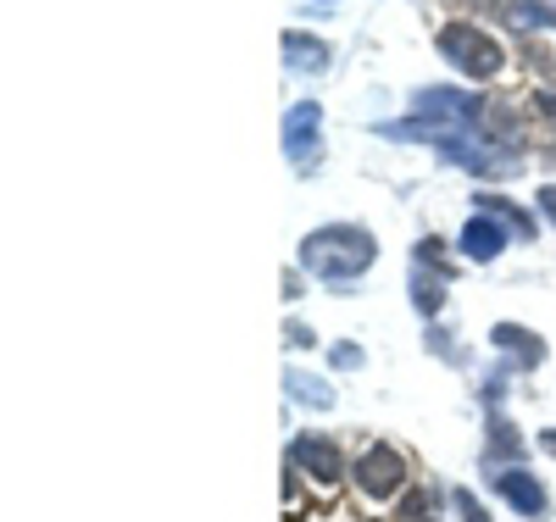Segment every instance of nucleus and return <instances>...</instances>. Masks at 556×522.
<instances>
[{"label": "nucleus", "mask_w": 556, "mask_h": 522, "mask_svg": "<svg viewBox=\"0 0 556 522\" xmlns=\"http://www.w3.org/2000/svg\"><path fill=\"white\" fill-rule=\"evenodd\" d=\"M374 256H379L374 233L356 228V222L317 228V233H306V240H301V267L312 278H329V283H345V278L367 272V267H374Z\"/></svg>", "instance_id": "obj_1"}, {"label": "nucleus", "mask_w": 556, "mask_h": 522, "mask_svg": "<svg viewBox=\"0 0 556 522\" xmlns=\"http://www.w3.org/2000/svg\"><path fill=\"white\" fill-rule=\"evenodd\" d=\"M440 56L468 78H501V67H506V51L490 34H479L473 23H445L440 28Z\"/></svg>", "instance_id": "obj_2"}, {"label": "nucleus", "mask_w": 556, "mask_h": 522, "mask_svg": "<svg viewBox=\"0 0 556 522\" xmlns=\"http://www.w3.org/2000/svg\"><path fill=\"white\" fill-rule=\"evenodd\" d=\"M401 484H406V461L390 445H367L356 461V489L367 500H390V495H401Z\"/></svg>", "instance_id": "obj_3"}, {"label": "nucleus", "mask_w": 556, "mask_h": 522, "mask_svg": "<svg viewBox=\"0 0 556 522\" xmlns=\"http://www.w3.org/2000/svg\"><path fill=\"white\" fill-rule=\"evenodd\" d=\"M290 461L306 472V479H317V484H340V472H345L334 440H323V434H295L290 440Z\"/></svg>", "instance_id": "obj_4"}, {"label": "nucleus", "mask_w": 556, "mask_h": 522, "mask_svg": "<svg viewBox=\"0 0 556 522\" xmlns=\"http://www.w3.org/2000/svg\"><path fill=\"white\" fill-rule=\"evenodd\" d=\"M317 133H323V112H317V101L290 106V117H285V156L301 162V167H312V162H317Z\"/></svg>", "instance_id": "obj_5"}, {"label": "nucleus", "mask_w": 556, "mask_h": 522, "mask_svg": "<svg viewBox=\"0 0 556 522\" xmlns=\"http://www.w3.org/2000/svg\"><path fill=\"white\" fill-rule=\"evenodd\" d=\"M495 495H501L506 506H513L518 517H545V489H540L534 472H523V467L495 472Z\"/></svg>", "instance_id": "obj_6"}, {"label": "nucleus", "mask_w": 556, "mask_h": 522, "mask_svg": "<svg viewBox=\"0 0 556 522\" xmlns=\"http://www.w3.org/2000/svg\"><path fill=\"white\" fill-rule=\"evenodd\" d=\"M490 340L501 345V356H506V361H518L523 372H534V367L545 361L540 334H529V328H518V322H495V334H490Z\"/></svg>", "instance_id": "obj_7"}, {"label": "nucleus", "mask_w": 556, "mask_h": 522, "mask_svg": "<svg viewBox=\"0 0 556 522\" xmlns=\"http://www.w3.org/2000/svg\"><path fill=\"white\" fill-rule=\"evenodd\" d=\"M506 245V228L495 217H468V228H462V256L468 262H495Z\"/></svg>", "instance_id": "obj_8"}, {"label": "nucleus", "mask_w": 556, "mask_h": 522, "mask_svg": "<svg viewBox=\"0 0 556 522\" xmlns=\"http://www.w3.org/2000/svg\"><path fill=\"white\" fill-rule=\"evenodd\" d=\"M285 62H290V67H301V73H323V67L334 62V51H329V44H323L317 34L290 28V34H285Z\"/></svg>", "instance_id": "obj_9"}, {"label": "nucleus", "mask_w": 556, "mask_h": 522, "mask_svg": "<svg viewBox=\"0 0 556 522\" xmlns=\"http://www.w3.org/2000/svg\"><path fill=\"white\" fill-rule=\"evenodd\" d=\"M479 212H484V217H495V222H501L506 233H513V240H523V245L534 240V222L523 217V206H513V201H501V195H479Z\"/></svg>", "instance_id": "obj_10"}, {"label": "nucleus", "mask_w": 556, "mask_h": 522, "mask_svg": "<svg viewBox=\"0 0 556 522\" xmlns=\"http://www.w3.org/2000/svg\"><path fill=\"white\" fill-rule=\"evenodd\" d=\"M412 306L424 317H440V306H445V278L429 272V267H417V262H412Z\"/></svg>", "instance_id": "obj_11"}, {"label": "nucleus", "mask_w": 556, "mask_h": 522, "mask_svg": "<svg viewBox=\"0 0 556 522\" xmlns=\"http://www.w3.org/2000/svg\"><path fill=\"white\" fill-rule=\"evenodd\" d=\"M285 390L301 400V406H312V411H323V406H334V390L323 384V378H312V372H285Z\"/></svg>", "instance_id": "obj_12"}, {"label": "nucleus", "mask_w": 556, "mask_h": 522, "mask_svg": "<svg viewBox=\"0 0 556 522\" xmlns=\"http://www.w3.org/2000/svg\"><path fill=\"white\" fill-rule=\"evenodd\" d=\"M506 23H513V28H556V7L518 0V7H506Z\"/></svg>", "instance_id": "obj_13"}, {"label": "nucleus", "mask_w": 556, "mask_h": 522, "mask_svg": "<svg viewBox=\"0 0 556 522\" xmlns=\"http://www.w3.org/2000/svg\"><path fill=\"white\" fill-rule=\"evenodd\" d=\"M417 267H429V272H440V278H456V262L445 256V240H417Z\"/></svg>", "instance_id": "obj_14"}, {"label": "nucleus", "mask_w": 556, "mask_h": 522, "mask_svg": "<svg viewBox=\"0 0 556 522\" xmlns=\"http://www.w3.org/2000/svg\"><path fill=\"white\" fill-rule=\"evenodd\" d=\"M490 445H495V450H513V456L523 450L518 429H513V422H506V417H490Z\"/></svg>", "instance_id": "obj_15"}, {"label": "nucleus", "mask_w": 556, "mask_h": 522, "mask_svg": "<svg viewBox=\"0 0 556 522\" xmlns=\"http://www.w3.org/2000/svg\"><path fill=\"white\" fill-rule=\"evenodd\" d=\"M456 511H462V522H490V517H484V506H479L468 489H456Z\"/></svg>", "instance_id": "obj_16"}, {"label": "nucleus", "mask_w": 556, "mask_h": 522, "mask_svg": "<svg viewBox=\"0 0 556 522\" xmlns=\"http://www.w3.org/2000/svg\"><path fill=\"white\" fill-rule=\"evenodd\" d=\"M329 356H334V367H345V372H356V367H362V351H356L351 340H345V345H334Z\"/></svg>", "instance_id": "obj_17"}, {"label": "nucleus", "mask_w": 556, "mask_h": 522, "mask_svg": "<svg viewBox=\"0 0 556 522\" xmlns=\"http://www.w3.org/2000/svg\"><path fill=\"white\" fill-rule=\"evenodd\" d=\"M285 340H290V351H312V328H306V322H290Z\"/></svg>", "instance_id": "obj_18"}, {"label": "nucleus", "mask_w": 556, "mask_h": 522, "mask_svg": "<svg viewBox=\"0 0 556 522\" xmlns=\"http://www.w3.org/2000/svg\"><path fill=\"white\" fill-rule=\"evenodd\" d=\"M540 212H545V222H556V183L540 189Z\"/></svg>", "instance_id": "obj_19"}, {"label": "nucleus", "mask_w": 556, "mask_h": 522, "mask_svg": "<svg viewBox=\"0 0 556 522\" xmlns=\"http://www.w3.org/2000/svg\"><path fill=\"white\" fill-rule=\"evenodd\" d=\"M540 445H545V456H556V429H551V434H545Z\"/></svg>", "instance_id": "obj_20"}]
</instances>
